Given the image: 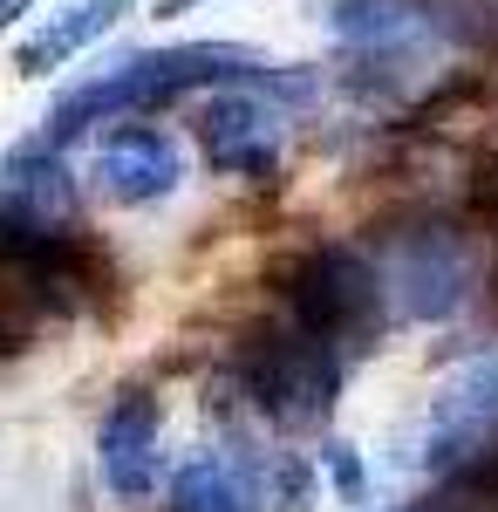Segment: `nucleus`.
<instances>
[{"instance_id": "nucleus-1", "label": "nucleus", "mask_w": 498, "mask_h": 512, "mask_svg": "<svg viewBox=\"0 0 498 512\" xmlns=\"http://www.w3.org/2000/svg\"><path fill=\"white\" fill-rule=\"evenodd\" d=\"M267 55L239 48V41H185V48H130L116 55L103 76H89L82 89H69L48 117H41L35 137H48L55 151H69L76 137H89L96 123L116 117H144V110H164L192 89H232V82H267Z\"/></svg>"}, {"instance_id": "nucleus-2", "label": "nucleus", "mask_w": 498, "mask_h": 512, "mask_svg": "<svg viewBox=\"0 0 498 512\" xmlns=\"http://www.w3.org/2000/svg\"><path fill=\"white\" fill-rule=\"evenodd\" d=\"M232 376L267 424L314 431V424H328V410L342 396V349L328 335H314L301 315H280L246 328V342L232 355Z\"/></svg>"}, {"instance_id": "nucleus-3", "label": "nucleus", "mask_w": 498, "mask_h": 512, "mask_svg": "<svg viewBox=\"0 0 498 512\" xmlns=\"http://www.w3.org/2000/svg\"><path fill=\"white\" fill-rule=\"evenodd\" d=\"M280 294H287V315H301L314 335H328L335 349H369L383 335V308H389V287L383 267L362 253V246H307L301 260H287L280 274Z\"/></svg>"}, {"instance_id": "nucleus-4", "label": "nucleus", "mask_w": 498, "mask_h": 512, "mask_svg": "<svg viewBox=\"0 0 498 512\" xmlns=\"http://www.w3.org/2000/svg\"><path fill=\"white\" fill-rule=\"evenodd\" d=\"M383 253H389L383 287L410 321H444L464 308V294H471V246H464L458 226H444V219L396 226V233H383Z\"/></svg>"}, {"instance_id": "nucleus-5", "label": "nucleus", "mask_w": 498, "mask_h": 512, "mask_svg": "<svg viewBox=\"0 0 498 512\" xmlns=\"http://www.w3.org/2000/svg\"><path fill=\"white\" fill-rule=\"evenodd\" d=\"M492 444H498V349H485L444 376V390L430 403V424H423V465L444 478Z\"/></svg>"}, {"instance_id": "nucleus-6", "label": "nucleus", "mask_w": 498, "mask_h": 512, "mask_svg": "<svg viewBox=\"0 0 498 512\" xmlns=\"http://www.w3.org/2000/svg\"><path fill=\"white\" fill-rule=\"evenodd\" d=\"M89 178H96L103 198H116V205H157V198L178 192V178H185V151H178V137L157 130V123L116 117V123H103V137H96V164H89Z\"/></svg>"}, {"instance_id": "nucleus-7", "label": "nucleus", "mask_w": 498, "mask_h": 512, "mask_svg": "<svg viewBox=\"0 0 498 512\" xmlns=\"http://www.w3.org/2000/svg\"><path fill=\"white\" fill-rule=\"evenodd\" d=\"M192 123H198V144H205V164L212 171L273 178V164H280V117H273V103L253 96V82L212 89Z\"/></svg>"}, {"instance_id": "nucleus-8", "label": "nucleus", "mask_w": 498, "mask_h": 512, "mask_svg": "<svg viewBox=\"0 0 498 512\" xmlns=\"http://www.w3.org/2000/svg\"><path fill=\"white\" fill-rule=\"evenodd\" d=\"M157 437H164V403L151 390H123L96 431V465L116 499H151L157 492Z\"/></svg>"}, {"instance_id": "nucleus-9", "label": "nucleus", "mask_w": 498, "mask_h": 512, "mask_svg": "<svg viewBox=\"0 0 498 512\" xmlns=\"http://www.w3.org/2000/svg\"><path fill=\"white\" fill-rule=\"evenodd\" d=\"M123 14H130V0H62V7H55V14L35 28V35L14 48V76L41 82L48 69H62L69 55H82L96 35H110Z\"/></svg>"}, {"instance_id": "nucleus-10", "label": "nucleus", "mask_w": 498, "mask_h": 512, "mask_svg": "<svg viewBox=\"0 0 498 512\" xmlns=\"http://www.w3.org/2000/svg\"><path fill=\"white\" fill-rule=\"evenodd\" d=\"M335 35L369 48V55H403L423 35V7L417 0H328Z\"/></svg>"}, {"instance_id": "nucleus-11", "label": "nucleus", "mask_w": 498, "mask_h": 512, "mask_svg": "<svg viewBox=\"0 0 498 512\" xmlns=\"http://www.w3.org/2000/svg\"><path fill=\"white\" fill-rule=\"evenodd\" d=\"M171 512H253V485L232 472L226 458H192L171 478Z\"/></svg>"}, {"instance_id": "nucleus-12", "label": "nucleus", "mask_w": 498, "mask_h": 512, "mask_svg": "<svg viewBox=\"0 0 498 512\" xmlns=\"http://www.w3.org/2000/svg\"><path fill=\"white\" fill-rule=\"evenodd\" d=\"M321 465H328V478H335V492H342V506H362L369 499V478H362V458H355V444H321Z\"/></svg>"}, {"instance_id": "nucleus-13", "label": "nucleus", "mask_w": 498, "mask_h": 512, "mask_svg": "<svg viewBox=\"0 0 498 512\" xmlns=\"http://www.w3.org/2000/svg\"><path fill=\"white\" fill-rule=\"evenodd\" d=\"M28 7H35V0H0V35H7V28H14V21H21Z\"/></svg>"}, {"instance_id": "nucleus-14", "label": "nucleus", "mask_w": 498, "mask_h": 512, "mask_svg": "<svg viewBox=\"0 0 498 512\" xmlns=\"http://www.w3.org/2000/svg\"><path fill=\"white\" fill-rule=\"evenodd\" d=\"M185 7H192V0H157V21H164V14H185Z\"/></svg>"}]
</instances>
